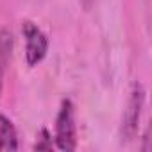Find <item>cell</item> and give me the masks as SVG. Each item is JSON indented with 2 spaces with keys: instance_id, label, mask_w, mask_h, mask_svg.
I'll return each instance as SVG.
<instances>
[{
  "instance_id": "obj_1",
  "label": "cell",
  "mask_w": 152,
  "mask_h": 152,
  "mask_svg": "<svg viewBox=\"0 0 152 152\" xmlns=\"http://www.w3.org/2000/svg\"><path fill=\"white\" fill-rule=\"evenodd\" d=\"M56 145L59 150L77 148V125H75V107L72 100H63L56 120Z\"/></svg>"
},
{
  "instance_id": "obj_4",
  "label": "cell",
  "mask_w": 152,
  "mask_h": 152,
  "mask_svg": "<svg viewBox=\"0 0 152 152\" xmlns=\"http://www.w3.org/2000/svg\"><path fill=\"white\" fill-rule=\"evenodd\" d=\"M18 134L13 122L0 115V150H18Z\"/></svg>"
},
{
  "instance_id": "obj_3",
  "label": "cell",
  "mask_w": 152,
  "mask_h": 152,
  "mask_svg": "<svg viewBox=\"0 0 152 152\" xmlns=\"http://www.w3.org/2000/svg\"><path fill=\"white\" fill-rule=\"evenodd\" d=\"M143 102H145V91H143L141 84H134L131 99H129V104H127V109H125V115H124V124H122L125 138H132L136 134Z\"/></svg>"
},
{
  "instance_id": "obj_2",
  "label": "cell",
  "mask_w": 152,
  "mask_h": 152,
  "mask_svg": "<svg viewBox=\"0 0 152 152\" xmlns=\"http://www.w3.org/2000/svg\"><path fill=\"white\" fill-rule=\"evenodd\" d=\"M23 38H25V57L29 66H36L43 61L48 50V39L43 34V31L34 25L32 22H25L22 27Z\"/></svg>"
},
{
  "instance_id": "obj_5",
  "label": "cell",
  "mask_w": 152,
  "mask_h": 152,
  "mask_svg": "<svg viewBox=\"0 0 152 152\" xmlns=\"http://www.w3.org/2000/svg\"><path fill=\"white\" fill-rule=\"evenodd\" d=\"M11 48H13V34L7 29H0V95L4 88V75L9 64L11 57Z\"/></svg>"
}]
</instances>
